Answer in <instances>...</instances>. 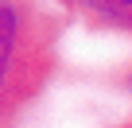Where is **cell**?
<instances>
[{
    "label": "cell",
    "instance_id": "cell-1",
    "mask_svg": "<svg viewBox=\"0 0 132 128\" xmlns=\"http://www.w3.org/2000/svg\"><path fill=\"white\" fill-rule=\"evenodd\" d=\"M27 39V20L16 0H0V93L20 74V54Z\"/></svg>",
    "mask_w": 132,
    "mask_h": 128
},
{
    "label": "cell",
    "instance_id": "cell-2",
    "mask_svg": "<svg viewBox=\"0 0 132 128\" xmlns=\"http://www.w3.org/2000/svg\"><path fill=\"white\" fill-rule=\"evenodd\" d=\"M70 4L97 27L132 35V0H70Z\"/></svg>",
    "mask_w": 132,
    "mask_h": 128
}]
</instances>
